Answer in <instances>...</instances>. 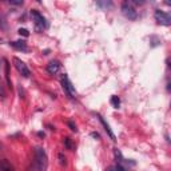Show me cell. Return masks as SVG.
<instances>
[{
  "label": "cell",
  "instance_id": "cell-21",
  "mask_svg": "<svg viewBox=\"0 0 171 171\" xmlns=\"http://www.w3.org/2000/svg\"><path fill=\"white\" fill-rule=\"evenodd\" d=\"M68 127H70L72 131H78V128H76V124H74V122H68Z\"/></svg>",
  "mask_w": 171,
  "mask_h": 171
},
{
  "label": "cell",
  "instance_id": "cell-6",
  "mask_svg": "<svg viewBox=\"0 0 171 171\" xmlns=\"http://www.w3.org/2000/svg\"><path fill=\"white\" fill-rule=\"evenodd\" d=\"M14 63H15V67H16V70H18L20 74H22L24 78H28V76L31 75V72L30 70H28V67H27V64L23 62V60H20L19 58H14Z\"/></svg>",
  "mask_w": 171,
  "mask_h": 171
},
{
  "label": "cell",
  "instance_id": "cell-5",
  "mask_svg": "<svg viewBox=\"0 0 171 171\" xmlns=\"http://www.w3.org/2000/svg\"><path fill=\"white\" fill-rule=\"evenodd\" d=\"M154 18H155V20L159 24H162V26H170L171 24V16L169 14H166V12L161 11V10H156L155 14H154Z\"/></svg>",
  "mask_w": 171,
  "mask_h": 171
},
{
  "label": "cell",
  "instance_id": "cell-15",
  "mask_svg": "<svg viewBox=\"0 0 171 171\" xmlns=\"http://www.w3.org/2000/svg\"><path fill=\"white\" fill-rule=\"evenodd\" d=\"M106 171H126V170L122 167V165H116V166H110Z\"/></svg>",
  "mask_w": 171,
  "mask_h": 171
},
{
  "label": "cell",
  "instance_id": "cell-11",
  "mask_svg": "<svg viewBox=\"0 0 171 171\" xmlns=\"http://www.w3.org/2000/svg\"><path fill=\"white\" fill-rule=\"evenodd\" d=\"M4 62V70H6V79H7V84H8V87L11 88V78H10V64H8V60L7 59H4L3 60Z\"/></svg>",
  "mask_w": 171,
  "mask_h": 171
},
{
  "label": "cell",
  "instance_id": "cell-18",
  "mask_svg": "<svg viewBox=\"0 0 171 171\" xmlns=\"http://www.w3.org/2000/svg\"><path fill=\"white\" fill-rule=\"evenodd\" d=\"M64 146H66L68 150L72 148V143H71V139H70V138H64Z\"/></svg>",
  "mask_w": 171,
  "mask_h": 171
},
{
  "label": "cell",
  "instance_id": "cell-22",
  "mask_svg": "<svg viewBox=\"0 0 171 171\" xmlns=\"http://www.w3.org/2000/svg\"><path fill=\"white\" fill-rule=\"evenodd\" d=\"M91 136L92 138H96V139H100V135L98 132H91Z\"/></svg>",
  "mask_w": 171,
  "mask_h": 171
},
{
  "label": "cell",
  "instance_id": "cell-1",
  "mask_svg": "<svg viewBox=\"0 0 171 171\" xmlns=\"http://www.w3.org/2000/svg\"><path fill=\"white\" fill-rule=\"evenodd\" d=\"M35 158H36V165H38L39 171H46L47 166H48V158H47V154L44 151V148L36 147L35 148Z\"/></svg>",
  "mask_w": 171,
  "mask_h": 171
},
{
  "label": "cell",
  "instance_id": "cell-12",
  "mask_svg": "<svg viewBox=\"0 0 171 171\" xmlns=\"http://www.w3.org/2000/svg\"><path fill=\"white\" fill-rule=\"evenodd\" d=\"M96 6L103 8V10H110L112 7V3L111 2H96Z\"/></svg>",
  "mask_w": 171,
  "mask_h": 171
},
{
  "label": "cell",
  "instance_id": "cell-13",
  "mask_svg": "<svg viewBox=\"0 0 171 171\" xmlns=\"http://www.w3.org/2000/svg\"><path fill=\"white\" fill-rule=\"evenodd\" d=\"M0 28H2V30H4V31H6L7 28H8L6 16H4V14H2V12H0Z\"/></svg>",
  "mask_w": 171,
  "mask_h": 171
},
{
  "label": "cell",
  "instance_id": "cell-20",
  "mask_svg": "<svg viewBox=\"0 0 171 171\" xmlns=\"http://www.w3.org/2000/svg\"><path fill=\"white\" fill-rule=\"evenodd\" d=\"M8 4H12V6H23V0H10Z\"/></svg>",
  "mask_w": 171,
  "mask_h": 171
},
{
  "label": "cell",
  "instance_id": "cell-10",
  "mask_svg": "<svg viewBox=\"0 0 171 171\" xmlns=\"http://www.w3.org/2000/svg\"><path fill=\"white\" fill-rule=\"evenodd\" d=\"M0 171H15L14 166H12L7 159L0 161Z\"/></svg>",
  "mask_w": 171,
  "mask_h": 171
},
{
  "label": "cell",
  "instance_id": "cell-8",
  "mask_svg": "<svg viewBox=\"0 0 171 171\" xmlns=\"http://www.w3.org/2000/svg\"><path fill=\"white\" fill-rule=\"evenodd\" d=\"M10 46H11V47H14L15 50H18V51H23V52L28 51V48H27V43L24 42V40H18V42H11V43H10Z\"/></svg>",
  "mask_w": 171,
  "mask_h": 171
},
{
  "label": "cell",
  "instance_id": "cell-7",
  "mask_svg": "<svg viewBox=\"0 0 171 171\" xmlns=\"http://www.w3.org/2000/svg\"><path fill=\"white\" fill-rule=\"evenodd\" d=\"M60 70V62H58V60H51L50 63H48L47 66V71L50 72L51 75H55L58 74V71Z\"/></svg>",
  "mask_w": 171,
  "mask_h": 171
},
{
  "label": "cell",
  "instance_id": "cell-16",
  "mask_svg": "<svg viewBox=\"0 0 171 171\" xmlns=\"http://www.w3.org/2000/svg\"><path fill=\"white\" fill-rule=\"evenodd\" d=\"M58 159H59V163H60V165H62V166H66V165H67L66 156H64V155H63V154H62V152H60V154H58Z\"/></svg>",
  "mask_w": 171,
  "mask_h": 171
},
{
  "label": "cell",
  "instance_id": "cell-19",
  "mask_svg": "<svg viewBox=\"0 0 171 171\" xmlns=\"http://www.w3.org/2000/svg\"><path fill=\"white\" fill-rule=\"evenodd\" d=\"M18 32H19L20 36H26V38H27L28 35H30V32H28V30H26V28H20Z\"/></svg>",
  "mask_w": 171,
  "mask_h": 171
},
{
  "label": "cell",
  "instance_id": "cell-9",
  "mask_svg": "<svg viewBox=\"0 0 171 171\" xmlns=\"http://www.w3.org/2000/svg\"><path fill=\"white\" fill-rule=\"evenodd\" d=\"M96 118H98V119H99V122H100V123L102 124H103V127H104V130H106V132H107L108 134V136L110 138H111V139L112 140H116V138H115V135H114V132L111 131V128H110V126H108V123H106V120L103 119V118H102L100 115H99V114H96Z\"/></svg>",
  "mask_w": 171,
  "mask_h": 171
},
{
  "label": "cell",
  "instance_id": "cell-4",
  "mask_svg": "<svg viewBox=\"0 0 171 171\" xmlns=\"http://www.w3.org/2000/svg\"><path fill=\"white\" fill-rule=\"evenodd\" d=\"M60 82H62V87L64 90V92L67 94L68 98H75L76 95V91L74 88V86H72V83L70 82V79L67 78V75H63L62 79H60Z\"/></svg>",
  "mask_w": 171,
  "mask_h": 171
},
{
  "label": "cell",
  "instance_id": "cell-17",
  "mask_svg": "<svg viewBox=\"0 0 171 171\" xmlns=\"http://www.w3.org/2000/svg\"><path fill=\"white\" fill-rule=\"evenodd\" d=\"M0 96H2V99H4V98H6V90H4V86H3L2 76H0Z\"/></svg>",
  "mask_w": 171,
  "mask_h": 171
},
{
  "label": "cell",
  "instance_id": "cell-3",
  "mask_svg": "<svg viewBox=\"0 0 171 171\" xmlns=\"http://www.w3.org/2000/svg\"><path fill=\"white\" fill-rule=\"evenodd\" d=\"M122 14H123L128 20H136L138 19L136 10L128 2H124L123 4H122Z\"/></svg>",
  "mask_w": 171,
  "mask_h": 171
},
{
  "label": "cell",
  "instance_id": "cell-2",
  "mask_svg": "<svg viewBox=\"0 0 171 171\" xmlns=\"http://www.w3.org/2000/svg\"><path fill=\"white\" fill-rule=\"evenodd\" d=\"M31 16H32V19H34L35 26H36V30H38V31H43L44 28H47V22H46V19H44V16L40 14L39 11L32 10V11H31Z\"/></svg>",
  "mask_w": 171,
  "mask_h": 171
},
{
  "label": "cell",
  "instance_id": "cell-14",
  "mask_svg": "<svg viewBox=\"0 0 171 171\" xmlns=\"http://www.w3.org/2000/svg\"><path fill=\"white\" fill-rule=\"evenodd\" d=\"M111 106L114 108H119V106H120V99L118 98L116 95H114L111 96Z\"/></svg>",
  "mask_w": 171,
  "mask_h": 171
},
{
  "label": "cell",
  "instance_id": "cell-23",
  "mask_svg": "<svg viewBox=\"0 0 171 171\" xmlns=\"http://www.w3.org/2000/svg\"><path fill=\"white\" fill-rule=\"evenodd\" d=\"M2 43H3V39H2V38H0V44H2Z\"/></svg>",
  "mask_w": 171,
  "mask_h": 171
}]
</instances>
